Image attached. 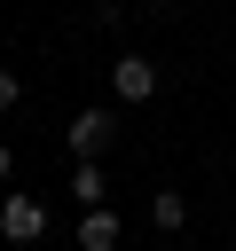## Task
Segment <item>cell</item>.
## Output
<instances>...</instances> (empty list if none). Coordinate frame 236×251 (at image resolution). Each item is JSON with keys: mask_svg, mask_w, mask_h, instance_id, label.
Masks as SVG:
<instances>
[{"mask_svg": "<svg viewBox=\"0 0 236 251\" xmlns=\"http://www.w3.org/2000/svg\"><path fill=\"white\" fill-rule=\"evenodd\" d=\"M8 173H16V157H8V141H0V180H8Z\"/></svg>", "mask_w": 236, "mask_h": 251, "instance_id": "cell-8", "label": "cell"}, {"mask_svg": "<svg viewBox=\"0 0 236 251\" xmlns=\"http://www.w3.org/2000/svg\"><path fill=\"white\" fill-rule=\"evenodd\" d=\"M0 235H8V243H39V235H47V204H39V196H8V204H0Z\"/></svg>", "mask_w": 236, "mask_h": 251, "instance_id": "cell-1", "label": "cell"}, {"mask_svg": "<svg viewBox=\"0 0 236 251\" xmlns=\"http://www.w3.org/2000/svg\"><path fill=\"white\" fill-rule=\"evenodd\" d=\"M71 196H79V204L94 212V204L110 196V180H102V165H79V173H71Z\"/></svg>", "mask_w": 236, "mask_h": 251, "instance_id": "cell-5", "label": "cell"}, {"mask_svg": "<svg viewBox=\"0 0 236 251\" xmlns=\"http://www.w3.org/2000/svg\"><path fill=\"white\" fill-rule=\"evenodd\" d=\"M110 133H118V126H110V110H79V118L63 126V141H71V157H79V165H94V149H102Z\"/></svg>", "mask_w": 236, "mask_h": 251, "instance_id": "cell-2", "label": "cell"}, {"mask_svg": "<svg viewBox=\"0 0 236 251\" xmlns=\"http://www.w3.org/2000/svg\"><path fill=\"white\" fill-rule=\"evenodd\" d=\"M110 86H118V102H149V94H157V63L118 55V63H110Z\"/></svg>", "mask_w": 236, "mask_h": 251, "instance_id": "cell-3", "label": "cell"}, {"mask_svg": "<svg viewBox=\"0 0 236 251\" xmlns=\"http://www.w3.org/2000/svg\"><path fill=\"white\" fill-rule=\"evenodd\" d=\"M149 220H157V227H181V220H189V196H181V188H157V196H149Z\"/></svg>", "mask_w": 236, "mask_h": 251, "instance_id": "cell-6", "label": "cell"}, {"mask_svg": "<svg viewBox=\"0 0 236 251\" xmlns=\"http://www.w3.org/2000/svg\"><path fill=\"white\" fill-rule=\"evenodd\" d=\"M79 251H118V220H110L102 204H94V212L79 220Z\"/></svg>", "mask_w": 236, "mask_h": 251, "instance_id": "cell-4", "label": "cell"}, {"mask_svg": "<svg viewBox=\"0 0 236 251\" xmlns=\"http://www.w3.org/2000/svg\"><path fill=\"white\" fill-rule=\"evenodd\" d=\"M16 102H24V78H16V71H0V118H8Z\"/></svg>", "mask_w": 236, "mask_h": 251, "instance_id": "cell-7", "label": "cell"}]
</instances>
